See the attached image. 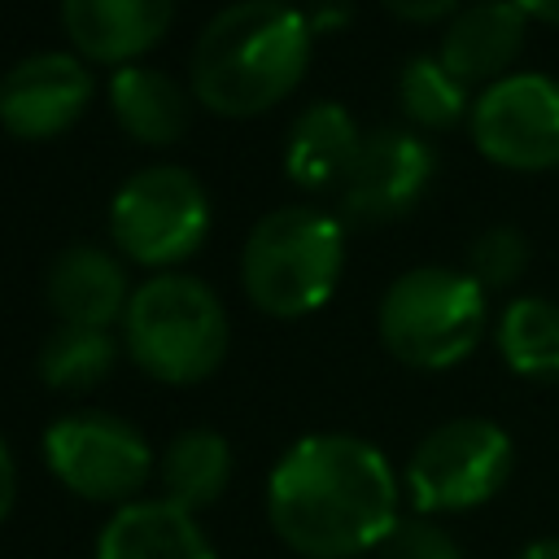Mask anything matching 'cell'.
Masks as SVG:
<instances>
[{"instance_id":"obj_16","label":"cell","mask_w":559,"mask_h":559,"mask_svg":"<svg viewBox=\"0 0 559 559\" xmlns=\"http://www.w3.org/2000/svg\"><path fill=\"white\" fill-rule=\"evenodd\" d=\"M362 144V131L354 122V114L336 100H314L301 109V118L293 122L288 140H284V170L297 188H332L345 179L354 153Z\"/></svg>"},{"instance_id":"obj_26","label":"cell","mask_w":559,"mask_h":559,"mask_svg":"<svg viewBox=\"0 0 559 559\" xmlns=\"http://www.w3.org/2000/svg\"><path fill=\"white\" fill-rule=\"evenodd\" d=\"M528 22H546V26H559V0H515Z\"/></svg>"},{"instance_id":"obj_23","label":"cell","mask_w":559,"mask_h":559,"mask_svg":"<svg viewBox=\"0 0 559 559\" xmlns=\"http://www.w3.org/2000/svg\"><path fill=\"white\" fill-rule=\"evenodd\" d=\"M380 559H463V550L441 524L415 515L393 524V533L380 542Z\"/></svg>"},{"instance_id":"obj_12","label":"cell","mask_w":559,"mask_h":559,"mask_svg":"<svg viewBox=\"0 0 559 559\" xmlns=\"http://www.w3.org/2000/svg\"><path fill=\"white\" fill-rule=\"evenodd\" d=\"M524 39H528V13L515 0H476L445 22L437 57L459 83L489 87L511 74L515 57L524 52Z\"/></svg>"},{"instance_id":"obj_6","label":"cell","mask_w":559,"mask_h":559,"mask_svg":"<svg viewBox=\"0 0 559 559\" xmlns=\"http://www.w3.org/2000/svg\"><path fill=\"white\" fill-rule=\"evenodd\" d=\"M210 197L183 166H144L109 201V236L122 258L166 271L201 249Z\"/></svg>"},{"instance_id":"obj_19","label":"cell","mask_w":559,"mask_h":559,"mask_svg":"<svg viewBox=\"0 0 559 559\" xmlns=\"http://www.w3.org/2000/svg\"><path fill=\"white\" fill-rule=\"evenodd\" d=\"M502 362L524 380H559V301L515 297L493 323Z\"/></svg>"},{"instance_id":"obj_11","label":"cell","mask_w":559,"mask_h":559,"mask_svg":"<svg viewBox=\"0 0 559 559\" xmlns=\"http://www.w3.org/2000/svg\"><path fill=\"white\" fill-rule=\"evenodd\" d=\"M92 105V74L74 52H31L0 79V127L17 140H52Z\"/></svg>"},{"instance_id":"obj_8","label":"cell","mask_w":559,"mask_h":559,"mask_svg":"<svg viewBox=\"0 0 559 559\" xmlns=\"http://www.w3.org/2000/svg\"><path fill=\"white\" fill-rule=\"evenodd\" d=\"M44 463L57 485L87 502H135L144 480L157 472L140 428L105 411L61 415L44 432Z\"/></svg>"},{"instance_id":"obj_24","label":"cell","mask_w":559,"mask_h":559,"mask_svg":"<svg viewBox=\"0 0 559 559\" xmlns=\"http://www.w3.org/2000/svg\"><path fill=\"white\" fill-rule=\"evenodd\" d=\"M393 17L402 22H415V26H428V22H445L459 13V0H380Z\"/></svg>"},{"instance_id":"obj_2","label":"cell","mask_w":559,"mask_h":559,"mask_svg":"<svg viewBox=\"0 0 559 559\" xmlns=\"http://www.w3.org/2000/svg\"><path fill=\"white\" fill-rule=\"evenodd\" d=\"M314 26L284 0H236L218 9L192 48V96L218 118L275 109L310 70Z\"/></svg>"},{"instance_id":"obj_5","label":"cell","mask_w":559,"mask_h":559,"mask_svg":"<svg viewBox=\"0 0 559 559\" xmlns=\"http://www.w3.org/2000/svg\"><path fill=\"white\" fill-rule=\"evenodd\" d=\"M384 349L419 371H445L463 362L489 328V293L454 266L402 271L376 310Z\"/></svg>"},{"instance_id":"obj_18","label":"cell","mask_w":559,"mask_h":559,"mask_svg":"<svg viewBox=\"0 0 559 559\" xmlns=\"http://www.w3.org/2000/svg\"><path fill=\"white\" fill-rule=\"evenodd\" d=\"M157 480H162V493L170 502H179L188 511L210 507L231 480V445H227V437L214 432V428L179 432L157 459Z\"/></svg>"},{"instance_id":"obj_17","label":"cell","mask_w":559,"mask_h":559,"mask_svg":"<svg viewBox=\"0 0 559 559\" xmlns=\"http://www.w3.org/2000/svg\"><path fill=\"white\" fill-rule=\"evenodd\" d=\"M109 109L118 127L148 148H166L188 131V92L170 74L140 66V61L114 70Z\"/></svg>"},{"instance_id":"obj_3","label":"cell","mask_w":559,"mask_h":559,"mask_svg":"<svg viewBox=\"0 0 559 559\" xmlns=\"http://www.w3.org/2000/svg\"><path fill=\"white\" fill-rule=\"evenodd\" d=\"M345 266V223L314 205L262 214L240 253V284L262 314L301 319L319 310Z\"/></svg>"},{"instance_id":"obj_20","label":"cell","mask_w":559,"mask_h":559,"mask_svg":"<svg viewBox=\"0 0 559 559\" xmlns=\"http://www.w3.org/2000/svg\"><path fill=\"white\" fill-rule=\"evenodd\" d=\"M118 345L105 328H74V323H57L48 332V341L39 345V380L48 389H96L109 371H114Z\"/></svg>"},{"instance_id":"obj_7","label":"cell","mask_w":559,"mask_h":559,"mask_svg":"<svg viewBox=\"0 0 559 559\" xmlns=\"http://www.w3.org/2000/svg\"><path fill=\"white\" fill-rule=\"evenodd\" d=\"M511 437L485 415H459L437 424L406 459V498L419 515L472 511L489 502L511 476Z\"/></svg>"},{"instance_id":"obj_10","label":"cell","mask_w":559,"mask_h":559,"mask_svg":"<svg viewBox=\"0 0 559 559\" xmlns=\"http://www.w3.org/2000/svg\"><path fill=\"white\" fill-rule=\"evenodd\" d=\"M437 157L428 140L411 127H380L367 131L345 179L336 183L341 223L376 227L389 218H402L432 183Z\"/></svg>"},{"instance_id":"obj_13","label":"cell","mask_w":559,"mask_h":559,"mask_svg":"<svg viewBox=\"0 0 559 559\" xmlns=\"http://www.w3.org/2000/svg\"><path fill=\"white\" fill-rule=\"evenodd\" d=\"M175 0H61V26L87 61L131 66L170 31Z\"/></svg>"},{"instance_id":"obj_22","label":"cell","mask_w":559,"mask_h":559,"mask_svg":"<svg viewBox=\"0 0 559 559\" xmlns=\"http://www.w3.org/2000/svg\"><path fill=\"white\" fill-rule=\"evenodd\" d=\"M528 258H533V245L520 227L511 223H493L485 227L472 245H467V275L485 288V293H498V288H511L524 271H528Z\"/></svg>"},{"instance_id":"obj_15","label":"cell","mask_w":559,"mask_h":559,"mask_svg":"<svg viewBox=\"0 0 559 559\" xmlns=\"http://www.w3.org/2000/svg\"><path fill=\"white\" fill-rule=\"evenodd\" d=\"M127 301H131V284L114 253L96 245H74L57 253L48 271V306L61 323L109 328L114 319L127 314Z\"/></svg>"},{"instance_id":"obj_4","label":"cell","mask_w":559,"mask_h":559,"mask_svg":"<svg viewBox=\"0 0 559 559\" xmlns=\"http://www.w3.org/2000/svg\"><path fill=\"white\" fill-rule=\"evenodd\" d=\"M227 310L218 293L183 271H157L131 288L122 314L127 354L162 384H197L227 358Z\"/></svg>"},{"instance_id":"obj_27","label":"cell","mask_w":559,"mask_h":559,"mask_svg":"<svg viewBox=\"0 0 559 559\" xmlns=\"http://www.w3.org/2000/svg\"><path fill=\"white\" fill-rule=\"evenodd\" d=\"M515 559H559V537H537V542H528Z\"/></svg>"},{"instance_id":"obj_25","label":"cell","mask_w":559,"mask_h":559,"mask_svg":"<svg viewBox=\"0 0 559 559\" xmlns=\"http://www.w3.org/2000/svg\"><path fill=\"white\" fill-rule=\"evenodd\" d=\"M13 498H17V467H13V454L0 437V520L13 511Z\"/></svg>"},{"instance_id":"obj_9","label":"cell","mask_w":559,"mask_h":559,"mask_svg":"<svg viewBox=\"0 0 559 559\" xmlns=\"http://www.w3.org/2000/svg\"><path fill=\"white\" fill-rule=\"evenodd\" d=\"M472 144L485 162L520 175L559 166V79L515 70L476 92L467 114Z\"/></svg>"},{"instance_id":"obj_21","label":"cell","mask_w":559,"mask_h":559,"mask_svg":"<svg viewBox=\"0 0 559 559\" xmlns=\"http://www.w3.org/2000/svg\"><path fill=\"white\" fill-rule=\"evenodd\" d=\"M397 105L415 131H450L472 114L467 83H459L441 57H411L397 74Z\"/></svg>"},{"instance_id":"obj_14","label":"cell","mask_w":559,"mask_h":559,"mask_svg":"<svg viewBox=\"0 0 559 559\" xmlns=\"http://www.w3.org/2000/svg\"><path fill=\"white\" fill-rule=\"evenodd\" d=\"M96 559H218V555L188 507L170 498H135L105 520L96 537Z\"/></svg>"},{"instance_id":"obj_1","label":"cell","mask_w":559,"mask_h":559,"mask_svg":"<svg viewBox=\"0 0 559 559\" xmlns=\"http://www.w3.org/2000/svg\"><path fill=\"white\" fill-rule=\"evenodd\" d=\"M266 520L275 537L306 559H354L380 550L402 520L397 476L371 441L310 432L271 467Z\"/></svg>"}]
</instances>
